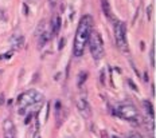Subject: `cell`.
<instances>
[{"label":"cell","instance_id":"cell-1","mask_svg":"<svg viewBox=\"0 0 156 138\" xmlns=\"http://www.w3.org/2000/svg\"><path fill=\"white\" fill-rule=\"evenodd\" d=\"M93 27V19L90 15H83L80 20L78 28L76 32V38H74V46H73V54L76 58L82 57L85 47L88 44V39L92 32Z\"/></svg>","mask_w":156,"mask_h":138},{"label":"cell","instance_id":"cell-2","mask_svg":"<svg viewBox=\"0 0 156 138\" xmlns=\"http://www.w3.org/2000/svg\"><path fill=\"white\" fill-rule=\"evenodd\" d=\"M43 95L38 90H27L19 95L18 98V107H19V113H23L30 106L36 103H42Z\"/></svg>","mask_w":156,"mask_h":138},{"label":"cell","instance_id":"cell-3","mask_svg":"<svg viewBox=\"0 0 156 138\" xmlns=\"http://www.w3.org/2000/svg\"><path fill=\"white\" fill-rule=\"evenodd\" d=\"M88 43H89V50L92 57L96 60H100L104 57V42H102L101 35L97 31H92L89 35V39H88Z\"/></svg>","mask_w":156,"mask_h":138},{"label":"cell","instance_id":"cell-4","mask_svg":"<svg viewBox=\"0 0 156 138\" xmlns=\"http://www.w3.org/2000/svg\"><path fill=\"white\" fill-rule=\"evenodd\" d=\"M115 39H116V44H117V48L121 52L127 54L129 51L128 47V39H127V27L123 22H115Z\"/></svg>","mask_w":156,"mask_h":138},{"label":"cell","instance_id":"cell-5","mask_svg":"<svg viewBox=\"0 0 156 138\" xmlns=\"http://www.w3.org/2000/svg\"><path fill=\"white\" fill-rule=\"evenodd\" d=\"M116 114L129 122H136L140 118V114L137 111L136 106L132 103H120L116 107Z\"/></svg>","mask_w":156,"mask_h":138},{"label":"cell","instance_id":"cell-6","mask_svg":"<svg viewBox=\"0 0 156 138\" xmlns=\"http://www.w3.org/2000/svg\"><path fill=\"white\" fill-rule=\"evenodd\" d=\"M77 109H78V113L82 115V118L89 119L92 117V107H90L89 99L86 97V93H82L77 97Z\"/></svg>","mask_w":156,"mask_h":138},{"label":"cell","instance_id":"cell-7","mask_svg":"<svg viewBox=\"0 0 156 138\" xmlns=\"http://www.w3.org/2000/svg\"><path fill=\"white\" fill-rule=\"evenodd\" d=\"M39 30H41V31L38 32V38H39V47H43V46H45L46 43H48V42L51 40V38L54 36V34H53L51 25H48V27H45L43 24H41Z\"/></svg>","mask_w":156,"mask_h":138},{"label":"cell","instance_id":"cell-8","mask_svg":"<svg viewBox=\"0 0 156 138\" xmlns=\"http://www.w3.org/2000/svg\"><path fill=\"white\" fill-rule=\"evenodd\" d=\"M3 134L4 138H15V126L11 119H6L3 123Z\"/></svg>","mask_w":156,"mask_h":138},{"label":"cell","instance_id":"cell-9","mask_svg":"<svg viewBox=\"0 0 156 138\" xmlns=\"http://www.w3.org/2000/svg\"><path fill=\"white\" fill-rule=\"evenodd\" d=\"M51 30H53V34L57 35L58 32H59L61 30V18L58 15H54V18H53V22H51Z\"/></svg>","mask_w":156,"mask_h":138},{"label":"cell","instance_id":"cell-10","mask_svg":"<svg viewBox=\"0 0 156 138\" xmlns=\"http://www.w3.org/2000/svg\"><path fill=\"white\" fill-rule=\"evenodd\" d=\"M11 43H12V46H15V48H20L23 46V38L15 35V36L11 38Z\"/></svg>","mask_w":156,"mask_h":138},{"label":"cell","instance_id":"cell-11","mask_svg":"<svg viewBox=\"0 0 156 138\" xmlns=\"http://www.w3.org/2000/svg\"><path fill=\"white\" fill-rule=\"evenodd\" d=\"M144 107H145L147 113H148V115H150V118H153V107H152V103H151L150 100H144L143 102Z\"/></svg>","mask_w":156,"mask_h":138},{"label":"cell","instance_id":"cell-12","mask_svg":"<svg viewBox=\"0 0 156 138\" xmlns=\"http://www.w3.org/2000/svg\"><path fill=\"white\" fill-rule=\"evenodd\" d=\"M101 7H102V11L106 16H110V8H109V3L108 0H101Z\"/></svg>","mask_w":156,"mask_h":138},{"label":"cell","instance_id":"cell-13","mask_svg":"<svg viewBox=\"0 0 156 138\" xmlns=\"http://www.w3.org/2000/svg\"><path fill=\"white\" fill-rule=\"evenodd\" d=\"M155 52H156V50H155V46L152 47V50H151V66L152 67H155V64H156V62H155Z\"/></svg>","mask_w":156,"mask_h":138},{"label":"cell","instance_id":"cell-14","mask_svg":"<svg viewBox=\"0 0 156 138\" xmlns=\"http://www.w3.org/2000/svg\"><path fill=\"white\" fill-rule=\"evenodd\" d=\"M85 79H86V72L83 71V72H81V74H80V78H78V86H80V87L83 85Z\"/></svg>","mask_w":156,"mask_h":138},{"label":"cell","instance_id":"cell-15","mask_svg":"<svg viewBox=\"0 0 156 138\" xmlns=\"http://www.w3.org/2000/svg\"><path fill=\"white\" fill-rule=\"evenodd\" d=\"M48 3H50L51 8H53V10H55V8H57V6H58V3H59V0H48Z\"/></svg>","mask_w":156,"mask_h":138},{"label":"cell","instance_id":"cell-16","mask_svg":"<svg viewBox=\"0 0 156 138\" xmlns=\"http://www.w3.org/2000/svg\"><path fill=\"white\" fill-rule=\"evenodd\" d=\"M127 138H143V137H141L139 133H129Z\"/></svg>","mask_w":156,"mask_h":138},{"label":"cell","instance_id":"cell-17","mask_svg":"<svg viewBox=\"0 0 156 138\" xmlns=\"http://www.w3.org/2000/svg\"><path fill=\"white\" fill-rule=\"evenodd\" d=\"M1 74H3V71H1V70H0V79H1Z\"/></svg>","mask_w":156,"mask_h":138}]
</instances>
